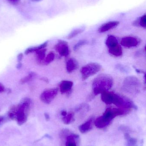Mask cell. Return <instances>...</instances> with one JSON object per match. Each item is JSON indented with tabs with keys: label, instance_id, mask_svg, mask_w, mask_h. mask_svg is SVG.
Wrapping results in <instances>:
<instances>
[{
	"label": "cell",
	"instance_id": "obj_1",
	"mask_svg": "<svg viewBox=\"0 0 146 146\" xmlns=\"http://www.w3.org/2000/svg\"><path fill=\"white\" fill-rule=\"evenodd\" d=\"M30 104L31 100L29 98H24L17 106L11 107L9 112V116L11 119L16 120L19 125H22L27 120Z\"/></svg>",
	"mask_w": 146,
	"mask_h": 146
},
{
	"label": "cell",
	"instance_id": "obj_8",
	"mask_svg": "<svg viewBox=\"0 0 146 146\" xmlns=\"http://www.w3.org/2000/svg\"><path fill=\"white\" fill-rule=\"evenodd\" d=\"M55 48L61 56L67 57L69 54V48L66 41L59 40L55 45Z\"/></svg>",
	"mask_w": 146,
	"mask_h": 146
},
{
	"label": "cell",
	"instance_id": "obj_17",
	"mask_svg": "<svg viewBox=\"0 0 146 146\" xmlns=\"http://www.w3.org/2000/svg\"><path fill=\"white\" fill-rule=\"evenodd\" d=\"M47 44H48V42H46L43 43V44H41L39 46H37V47L29 48L25 50V54L27 55L28 54H31V53H32L33 52H36L38 50H40L42 49L45 48L47 47Z\"/></svg>",
	"mask_w": 146,
	"mask_h": 146
},
{
	"label": "cell",
	"instance_id": "obj_36",
	"mask_svg": "<svg viewBox=\"0 0 146 146\" xmlns=\"http://www.w3.org/2000/svg\"><path fill=\"white\" fill-rule=\"evenodd\" d=\"M1 117H0V123H1Z\"/></svg>",
	"mask_w": 146,
	"mask_h": 146
},
{
	"label": "cell",
	"instance_id": "obj_16",
	"mask_svg": "<svg viewBox=\"0 0 146 146\" xmlns=\"http://www.w3.org/2000/svg\"><path fill=\"white\" fill-rule=\"evenodd\" d=\"M105 44L108 48H110L113 46H115L119 44L118 41L116 38L113 35H109L108 36L105 41Z\"/></svg>",
	"mask_w": 146,
	"mask_h": 146
},
{
	"label": "cell",
	"instance_id": "obj_21",
	"mask_svg": "<svg viewBox=\"0 0 146 146\" xmlns=\"http://www.w3.org/2000/svg\"><path fill=\"white\" fill-rule=\"evenodd\" d=\"M77 136L75 135H70L67 137L66 142V146H77L75 139Z\"/></svg>",
	"mask_w": 146,
	"mask_h": 146
},
{
	"label": "cell",
	"instance_id": "obj_12",
	"mask_svg": "<svg viewBox=\"0 0 146 146\" xmlns=\"http://www.w3.org/2000/svg\"><path fill=\"white\" fill-rule=\"evenodd\" d=\"M79 66L78 61L73 58L69 59L66 62V69L69 73L73 72L78 69Z\"/></svg>",
	"mask_w": 146,
	"mask_h": 146
},
{
	"label": "cell",
	"instance_id": "obj_5",
	"mask_svg": "<svg viewBox=\"0 0 146 146\" xmlns=\"http://www.w3.org/2000/svg\"><path fill=\"white\" fill-rule=\"evenodd\" d=\"M121 109L129 110L131 109L137 110V107L134 103L125 96L114 93L112 104Z\"/></svg>",
	"mask_w": 146,
	"mask_h": 146
},
{
	"label": "cell",
	"instance_id": "obj_31",
	"mask_svg": "<svg viewBox=\"0 0 146 146\" xmlns=\"http://www.w3.org/2000/svg\"><path fill=\"white\" fill-rule=\"evenodd\" d=\"M45 119H46L47 121H49L50 119V117L49 116V114L45 113Z\"/></svg>",
	"mask_w": 146,
	"mask_h": 146
},
{
	"label": "cell",
	"instance_id": "obj_30",
	"mask_svg": "<svg viewBox=\"0 0 146 146\" xmlns=\"http://www.w3.org/2000/svg\"><path fill=\"white\" fill-rule=\"evenodd\" d=\"M23 54H21H21H19L18 55V57H18V60L19 62L21 61L22 58H23Z\"/></svg>",
	"mask_w": 146,
	"mask_h": 146
},
{
	"label": "cell",
	"instance_id": "obj_28",
	"mask_svg": "<svg viewBox=\"0 0 146 146\" xmlns=\"http://www.w3.org/2000/svg\"><path fill=\"white\" fill-rule=\"evenodd\" d=\"M5 88L4 86L0 82V93H3L5 91Z\"/></svg>",
	"mask_w": 146,
	"mask_h": 146
},
{
	"label": "cell",
	"instance_id": "obj_15",
	"mask_svg": "<svg viewBox=\"0 0 146 146\" xmlns=\"http://www.w3.org/2000/svg\"><path fill=\"white\" fill-rule=\"evenodd\" d=\"M109 51L111 55L116 57L121 56L123 54L122 49L119 44L109 48Z\"/></svg>",
	"mask_w": 146,
	"mask_h": 146
},
{
	"label": "cell",
	"instance_id": "obj_9",
	"mask_svg": "<svg viewBox=\"0 0 146 146\" xmlns=\"http://www.w3.org/2000/svg\"><path fill=\"white\" fill-rule=\"evenodd\" d=\"M139 41L136 38L133 36H126L123 38L121 41V44L126 48H132L139 44Z\"/></svg>",
	"mask_w": 146,
	"mask_h": 146
},
{
	"label": "cell",
	"instance_id": "obj_3",
	"mask_svg": "<svg viewBox=\"0 0 146 146\" xmlns=\"http://www.w3.org/2000/svg\"><path fill=\"white\" fill-rule=\"evenodd\" d=\"M113 83V78L110 76L105 74L99 75L93 82V91L94 95L109 91L112 88Z\"/></svg>",
	"mask_w": 146,
	"mask_h": 146
},
{
	"label": "cell",
	"instance_id": "obj_33",
	"mask_svg": "<svg viewBox=\"0 0 146 146\" xmlns=\"http://www.w3.org/2000/svg\"><path fill=\"white\" fill-rule=\"evenodd\" d=\"M42 80L44 81L45 82H48V79H46V78H43L42 79Z\"/></svg>",
	"mask_w": 146,
	"mask_h": 146
},
{
	"label": "cell",
	"instance_id": "obj_10",
	"mask_svg": "<svg viewBox=\"0 0 146 146\" xmlns=\"http://www.w3.org/2000/svg\"><path fill=\"white\" fill-rule=\"evenodd\" d=\"M120 24L118 21H110L102 25L99 28L98 31L100 33L106 32L110 30L116 28Z\"/></svg>",
	"mask_w": 146,
	"mask_h": 146
},
{
	"label": "cell",
	"instance_id": "obj_34",
	"mask_svg": "<svg viewBox=\"0 0 146 146\" xmlns=\"http://www.w3.org/2000/svg\"><path fill=\"white\" fill-rule=\"evenodd\" d=\"M21 63H19V64H18V68H21Z\"/></svg>",
	"mask_w": 146,
	"mask_h": 146
},
{
	"label": "cell",
	"instance_id": "obj_22",
	"mask_svg": "<svg viewBox=\"0 0 146 146\" xmlns=\"http://www.w3.org/2000/svg\"><path fill=\"white\" fill-rule=\"evenodd\" d=\"M84 30H85V29L84 28H78V29L73 30L67 36L68 39H70L73 38L74 37L76 36L77 35L83 32Z\"/></svg>",
	"mask_w": 146,
	"mask_h": 146
},
{
	"label": "cell",
	"instance_id": "obj_32",
	"mask_svg": "<svg viewBox=\"0 0 146 146\" xmlns=\"http://www.w3.org/2000/svg\"><path fill=\"white\" fill-rule=\"evenodd\" d=\"M67 111H62L61 113L63 117L67 115Z\"/></svg>",
	"mask_w": 146,
	"mask_h": 146
},
{
	"label": "cell",
	"instance_id": "obj_19",
	"mask_svg": "<svg viewBox=\"0 0 146 146\" xmlns=\"http://www.w3.org/2000/svg\"><path fill=\"white\" fill-rule=\"evenodd\" d=\"M62 121L65 124H69L72 123L75 121L74 114L73 112L67 113L65 116L63 117Z\"/></svg>",
	"mask_w": 146,
	"mask_h": 146
},
{
	"label": "cell",
	"instance_id": "obj_13",
	"mask_svg": "<svg viewBox=\"0 0 146 146\" xmlns=\"http://www.w3.org/2000/svg\"><path fill=\"white\" fill-rule=\"evenodd\" d=\"M114 92L109 91L103 92L101 94L102 101L107 105L112 104Z\"/></svg>",
	"mask_w": 146,
	"mask_h": 146
},
{
	"label": "cell",
	"instance_id": "obj_11",
	"mask_svg": "<svg viewBox=\"0 0 146 146\" xmlns=\"http://www.w3.org/2000/svg\"><path fill=\"white\" fill-rule=\"evenodd\" d=\"M73 85V83L71 81H62L59 85L60 92L63 94L68 92L72 89Z\"/></svg>",
	"mask_w": 146,
	"mask_h": 146
},
{
	"label": "cell",
	"instance_id": "obj_29",
	"mask_svg": "<svg viewBox=\"0 0 146 146\" xmlns=\"http://www.w3.org/2000/svg\"><path fill=\"white\" fill-rule=\"evenodd\" d=\"M11 3L13 4H17L19 3L20 0H8Z\"/></svg>",
	"mask_w": 146,
	"mask_h": 146
},
{
	"label": "cell",
	"instance_id": "obj_2",
	"mask_svg": "<svg viewBox=\"0 0 146 146\" xmlns=\"http://www.w3.org/2000/svg\"><path fill=\"white\" fill-rule=\"evenodd\" d=\"M129 110L121 108H107L103 115L96 119L94 124L98 128H104L109 125L115 117L127 114Z\"/></svg>",
	"mask_w": 146,
	"mask_h": 146
},
{
	"label": "cell",
	"instance_id": "obj_26",
	"mask_svg": "<svg viewBox=\"0 0 146 146\" xmlns=\"http://www.w3.org/2000/svg\"><path fill=\"white\" fill-rule=\"evenodd\" d=\"M55 58V54L53 52H50L46 57H45V64H48L51 63L54 60Z\"/></svg>",
	"mask_w": 146,
	"mask_h": 146
},
{
	"label": "cell",
	"instance_id": "obj_24",
	"mask_svg": "<svg viewBox=\"0 0 146 146\" xmlns=\"http://www.w3.org/2000/svg\"><path fill=\"white\" fill-rule=\"evenodd\" d=\"M46 51V49L44 48L37 51L36 53L37 60H38L39 61H40L44 60L45 58Z\"/></svg>",
	"mask_w": 146,
	"mask_h": 146
},
{
	"label": "cell",
	"instance_id": "obj_23",
	"mask_svg": "<svg viewBox=\"0 0 146 146\" xmlns=\"http://www.w3.org/2000/svg\"><path fill=\"white\" fill-rule=\"evenodd\" d=\"M36 76V73L33 72L30 73L29 74L27 75L25 77H23L21 80V82L22 84H25V83H27V82L32 80Z\"/></svg>",
	"mask_w": 146,
	"mask_h": 146
},
{
	"label": "cell",
	"instance_id": "obj_25",
	"mask_svg": "<svg viewBox=\"0 0 146 146\" xmlns=\"http://www.w3.org/2000/svg\"><path fill=\"white\" fill-rule=\"evenodd\" d=\"M87 43H88V42H87V40H80V41L78 42L74 45V50L75 51H77V50H79L81 47L87 44Z\"/></svg>",
	"mask_w": 146,
	"mask_h": 146
},
{
	"label": "cell",
	"instance_id": "obj_35",
	"mask_svg": "<svg viewBox=\"0 0 146 146\" xmlns=\"http://www.w3.org/2000/svg\"><path fill=\"white\" fill-rule=\"evenodd\" d=\"M33 1H42V0H33Z\"/></svg>",
	"mask_w": 146,
	"mask_h": 146
},
{
	"label": "cell",
	"instance_id": "obj_27",
	"mask_svg": "<svg viewBox=\"0 0 146 146\" xmlns=\"http://www.w3.org/2000/svg\"><path fill=\"white\" fill-rule=\"evenodd\" d=\"M118 70L121 71L122 72H127L129 71V69L127 68L124 67V66L122 65H120V64H118L116 66Z\"/></svg>",
	"mask_w": 146,
	"mask_h": 146
},
{
	"label": "cell",
	"instance_id": "obj_7",
	"mask_svg": "<svg viewBox=\"0 0 146 146\" xmlns=\"http://www.w3.org/2000/svg\"><path fill=\"white\" fill-rule=\"evenodd\" d=\"M57 93L58 89L56 88L45 90L40 95V100L45 104H49L55 98Z\"/></svg>",
	"mask_w": 146,
	"mask_h": 146
},
{
	"label": "cell",
	"instance_id": "obj_14",
	"mask_svg": "<svg viewBox=\"0 0 146 146\" xmlns=\"http://www.w3.org/2000/svg\"><path fill=\"white\" fill-rule=\"evenodd\" d=\"M93 119H91L81 125L79 127L80 132L82 133H85L91 129L92 127Z\"/></svg>",
	"mask_w": 146,
	"mask_h": 146
},
{
	"label": "cell",
	"instance_id": "obj_4",
	"mask_svg": "<svg viewBox=\"0 0 146 146\" xmlns=\"http://www.w3.org/2000/svg\"><path fill=\"white\" fill-rule=\"evenodd\" d=\"M141 84L139 80L135 76H129L123 81L122 89L128 93L136 94L139 92Z\"/></svg>",
	"mask_w": 146,
	"mask_h": 146
},
{
	"label": "cell",
	"instance_id": "obj_20",
	"mask_svg": "<svg viewBox=\"0 0 146 146\" xmlns=\"http://www.w3.org/2000/svg\"><path fill=\"white\" fill-rule=\"evenodd\" d=\"M135 26L141 27L143 28H145L146 27V15L145 14L142 15L138 19L135 21L134 23Z\"/></svg>",
	"mask_w": 146,
	"mask_h": 146
},
{
	"label": "cell",
	"instance_id": "obj_18",
	"mask_svg": "<svg viewBox=\"0 0 146 146\" xmlns=\"http://www.w3.org/2000/svg\"><path fill=\"white\" fill-rule=\"evenodd\" d=\"M124 138L127 141V146H137V140L135 138H132L128 133H124Z\"/></svg>",
	"mask_w": 146,
	"mask_h": 146
},
{
	"label": "cell",
	"instance_id": "obj_6",
	"mask_svg": "<svg viewBox=\"0 0 146 146\" xmlns=\"http://www.w3.org/2000/svg\"><path fill=\"white\" fill-rule=\"evenodd\" d=\"M101 68V65L97 63H90L84 66L81 70L82 80H85L94 75L99 72Z\"/></svg>",
	"mask_w": 146,
	"mask_h": 146
}]
</instances>
